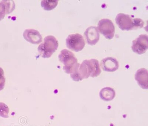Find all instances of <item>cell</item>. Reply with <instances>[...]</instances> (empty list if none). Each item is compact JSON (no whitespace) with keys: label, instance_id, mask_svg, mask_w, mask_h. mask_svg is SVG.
<instances>
[{"label":"cell","instance_id":"1","mask_svg":"<svg viewBox=\"0 0 148 126\" xmlns=\"http://www.w3.org/2000/svg\"><path fill=\"white\" fill-rule=\"evenodd\" d=\"M101 70L98 61L95 59L83 61L75 73V78L79 81L89 77H96L100 75Z\"/></svg>","mask_w":148,"mask_h":126},{"label":"cell","instance_id":"2","mask_svg":"<svg viewBox=\"0 0 148 126\" xmlns=\"http://www.w3.org/2000/svg\"><path fill=\"white\" fill-rule=\"evenodd\" d=\"M115 21L119 27L123 30H130L141 28L144 22L141 19H133L129 14L120 13L116 16Z\"/></svg>","mask_w":148,"mask_h":126},{"label":"cell","instance_id":"3","mask_svg":"<svg viewBox=\"0 0 148 126\" xmlns=\"http://www.w3.org/2000/svg\"><path fill=\"white\" fill-rule=\"evenodd\" d=\"M59 59L64 64L63 70L67 74L73 73L80 66L74 54L66 49L61 50L59 55Z\"/></svg>","mask_w":148,"mask_h":126},{"label":"cell","instance_id":"4","mask_svg":"<svg viewBox=\"0 0 148 126\" xmlns=\"http://www.w3.org/2000/svg\"><path fill=\"white\" fill-rule=\"evenodd\" d=\"M59 46L57 39L53 36H47L45 38L44 42L38 46V50L42 58L51 57Z\"/></svg>","mask_w":148,"mask_h":126},{"label":"cell","instance_id":"5","mask_svg":"<svg viewBox=\"0 0 148 126\" xmlns=\"http://www.w3.org/2000/svg\"><path fill=\"white\" fill-rule=\"evenodd\" d=\"M66 41L67 48L76 52L81 51L86 44L83 36L79 34H70Z\"/></svg>","mask_w":148,"mask_h":126},{"label":"cell","instance_id":"6","mask_svg":"<svg viewBox=\"0 0 148 126\" xmlns=\"http://www.w3.org/2000/svg\"><path fill=\"white\" fill-rule=\"evenodd\" d=\"M97 29L106 39H113L115 34V27L112 21L108 19H102L98 24Z\"/></svg>","mask_w":148,"mask_h":126},{"label":"cell","instance_id":"7","mask_svg":"<svg viewBox=\"0 0 148 126\" xmlns=\"http://www.w3.org/2000/svg\"><path fill=\"white\" fill-rule=\"evenodd\" d=\"M148 48V36L146 34H141L132 42V50L139 55L145 54Z\"/></svg>","mask_w":148,"mask_h":126},{"label":"cell","instance_id":"8","mask_svg":"<svg viewBox=\"0 0 148 126\" xmlns=\"http://www.w3.org/2000/svg\"><path fill=\"white\" fill-rule=\"evenodd\" d=\"M87 43L90 45H94L99 42L100 34L97 27L90 26L88 28L84 33Z\"/></svg>","mask_w":148,"mask_h":126},{"label":"cell","instance_id":"9","mask_svg":"<svg viewBox=\"0 0 148 126\" xmlns=\"http://www.w3.org/2000/svg\"><path fill=\"white\" fill-rule=\"evenodd\" d=\"M23 36L27 41L33 44H38L42 41L40 33L34 29H26L24 32Z\"/></svg>","mask_w":148,"mask_h":126},{"label":"cell","instance_id":"10","mask_svg":"<svg viewBox=\"0 0 148 126\" xmlns=\"http://www.w3.org/2000/svg\"><path fill=\"white\" fill-rule=\"evenodd\" d=\"M100 66L103 71L108 72H113L119 68V63L116 58L107 57L102 60Z\"/></svg>","mask_w":148,"mask_h":126},{"label":"cell","instance_id":"11","mask_svg":"<svg viewBox=\"0 0 148 126\" xmlns=\"http://www.w3.org/2000/svg\"><path fill=\"white\" fill-rule=\"evenodd\" d=\"M135 79L140 87L144 89H148V71L145 68L137 70L135 75Z\"/></svg>","mask_w":148,"mask_h":126},{"label":"cell","instance_id":"12","mask_svg":"<svg viewBox=\"0 0 148 126\" xmlns=\"http://www.w3.org/2000/svg\"><path fill=\"white\" fill-rule=\"evenodd\" d=\"M99 95L100 98L105 101H110L114 98L116 92L113 88L105 87L100 90Z\"/></svg>","mask_w":148,"mask_h":126},{"label":"cell","instance_id":"13","mask_svg":"<svg viewBox=\"0 0 148 126\" xmlns=\"http://www.w3.org/2000/svg\"><path fill=\"white\" fill-rule=\"evenodd\" d=\"M59 1H49V0H43L41 2V6L45 10L49 11L53 10L56 7Z\"/></svg>","mask_w":148,"mask_h":126},{"label":"cell","instance_id":"14","mask_svg":"<svg viewBox=\"0 0 148 126\" xmlns=\"http://www.w3.org/2000/svg\"><path fill=\"white\" fill-rule=\"evenodd\" d=\"M6 8V14H9L15 9V4L13 1H2Z\"/></svg>","mask_w":148,"mask_h":126},{"label":"cell","instance_id":"15","mask_svg":"<svg viewBox=\"0 0 148 126\" xmlns=\"http://www.w3.org/2000/svg\"><path fill=\"white\" fill-rule=\"evenodd\" d=\"M9 108L4 103H0V116L2 117H8Z\"/></svg>","mask_w":148,"mask_h":126},{"label":"cell","instance_id":"16","mask_svg":"<svg viewBox=\"0 0 148 126\" xmlns=\"http://www.w3.org/2000/svg\"><path fill=\"white\" fill-rule=\"evenodd\" d=\"M5 84V78L3 70L0 67V91L3 89Z\"/></svg>","mask_w":148,"mask_h":126},{"label":"cell","instance_id":"17","mask_svg":"<svg viewBox=\"0 0 148 126\" xmlns=\"http://www.w3.org/2000/svg\"><path fill=\"white\" fill-rule=\"evenodd\" d=\"M6 14V8L2 1L0 2V21L4 18Z\"/></svg>","mask_w":148,"mask_h":126}]
</instances>
